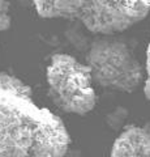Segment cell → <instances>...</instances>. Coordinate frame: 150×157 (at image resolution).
<instances>
[{"label":"cell","mask_w":150,"mask_h":157,"mask_svg":"<svg viewBox=\"0 0 150 157\" xmlns=\"http://www.w3.org/2000/svg\"><path fill=\"white\" fill-rule=\"evenodd\" d=\"M86 64L95 84L107 89L130 93L145 81V72L129 46L122 39L98 38L90 45Z\"/></svg>","instance_id":"277c9868"},{"label":"cell","mask_w":150,"mask_h":157,"mask_svg":"<svg viewBox=\"0 0 150 157\" xmlns=\"http://www.w3.org/2000/svg\"><path fill=\"white\" fill-rule=\"evenodd\" d=\"M110 157H150V119L141 126H128L120 132Z\"/></svg>","instance_id":"5b68a950"},{"label":"cell","mask_w":150,"mask_h":157,"mask_svg":"<svg viewBox=\"0 0 150 157\" xmlns=\"http://www.w3.org/2000/svg\"><path fill=\"white\" fill-rule=\"evenodd\" d=\"M127 118H128V110L125 109V107L119 106V107H116V109H114L107 115V118H106V122H107V124H108L110 128L120 130L123 127L124 122L127 121Z\"/></svg>","instance_id":"8992f818"},{"label":"cell","mask_w":150,"mask_h":157,"mask_svg":"<svg viewBox=\"0 0 150 157\" xmlns=\"http://www.w3.org/2000/svg\"><path fill=\"white\" fill-rule=\"evenodd\" d=\"M69 143L61 118L38 105L21 78L0 72V157H64Z\"/></svg>","instance_id":"6da1fadb"},{"label":"cell","mask_w":150,"mask_h":157,"mask_svg":"<svg viewBox=\"0 0 150 157\" xmlns=\"http://www.w3.org/2000/svg\"><path fill=\"white\" fill-rule=\"evenodd\" d=\"M11 22V4H9L8 0H0V32L9 29Z\"/></svg>","instance_id":"52a82bcc"},{"label":"cell","mask_w":150,"mask_h":157,"mask_svg":"<svg viewBox=\"0 0 150 157\" xmlns=\"http://www.w3.org/2000/svg\"><path fill=\"white\" fill-rule=\"evenodd\" d=\"M48 94L64 113L85 115L95 107L97 94L86 63L69 54H55L46 70Z\"/></svg>","instance_id":"3957f363"},{"label":"cell","mask_w":150,"mask_h":157,"mask_svg":"<svg viewBox=\"0 0 150 157\" xmlns=\"http://www.w3.org/2000/svg\"><path fill=\"white\" fill-rule=\"evenodd\" d=\"M45 18L79 21L88 30L111 36L132 28L148 16L150 0H31Z\"/></svg>","instance_id":"7a4b0ae2"},{"label":"cell","mask_w":150,"mask_h":157,"mask_svg":"<svg viewBox=\"0 0 150 157\" xmlns=\"http://www.w3.org/2000/svg\"><path fill=\"white\" fill-rule=\"evenodd\" d=\"M145 96L150 102V42L146 50V70H145V81H144Z\"/></svg>","instance_id":"ba28073f"}]
</instances>
